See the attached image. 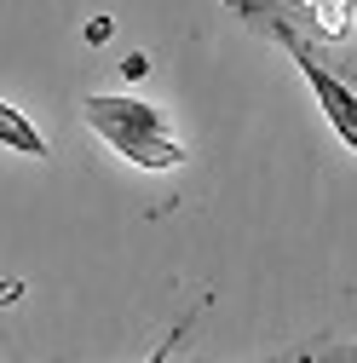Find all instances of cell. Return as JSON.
Masks as SVG:
<instances>
[{
    "instance_id": "cell-1",
    "label": "cell",
    "mask_w": 357,
    "mask_h": 363,
    "mask_svg": "<svg viewBox=\"0 0 357 363\" xmlns=\"http://www.w3.org/2000/svg\"><path fill=\"white\" fill-rule=\"evenodd\" d=\"M81 116H86V127H93L115 156H127L132 167H144V173H167V167L185 162V145H178L173 121L156 104H144V99L93 93V99L81 104Z\"/></svg>"
},
{
    "instance_id": "cell-4",
    "label": "cell",
    "mask_w": 357,
    "mask_h": 363,
    "mask_svg": "<svg viewBox=\"0 0 357 363\" xmlns=\"http://www.w3.org/2000/svg\"><path fill=\"white\" fill-rule=\"evenodd\" d=\"M346 357H351V363H357V346H351V352H346Z\"/></svg>"
},
{
    "instance_id": "cell-3",
    "label": "cell",
    "mask_w": 357,
    "mask_h": 363,
    "mask_svg": "<svg viewBox=\"0 0 357 363\" xmlns=\"http://www.w3.org/2000/svg\"><path fill=\"white\" fill-rule=\"evenodd\" d=\"M0 145H6V150H23V156H35V162H47V139H40L35 121H29L23 110H12L6 99H0Z\"/></svg>"
},
{
    "instance_id": "cell-2",
    "label": "cell",
    "mask_w": 357,
    "mask_h": 363,
    "mask_svg": "<svg viewBox=\"0 0 357 363\" xmlns=\"http://www.w3.org/2000/svg\"><path fill=\"white\" fill-rule=\"evenodd\" d=\"M231 6L237 12H248V23H259L265 35H277L283 40V47L294 52V64L305 69V81H311V99H317V110L329 116V127L340 133V145L357 156V86L317 52V47H311V40L283 18V12H271V0H231Z\"/></svg>"
}]
</instances>
